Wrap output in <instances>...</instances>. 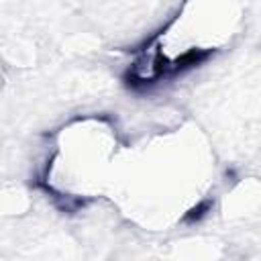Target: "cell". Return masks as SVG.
<instances>
[{
    "mask_svg": "<svg viewBox=\"0 0 261 261\" xmlns=\"http://www.w3.org/2000/svg\"><path fill=\"white\" fill-rule=\"evenodd\" d=\"M239 22L234 0H188L133 67L139 82L173 75L218 51Z\"/></svg>",
    "mask_w": 261,
    "mask_h": 261,
    "instance_id": "1",
    "label": "cell"
},
{
    "mask_svg": "<svg viewBox=\"0 0 261 261\" xmlns=\"http://www.w3.org/2000/svg\"><path fill=\"white\" fill-rule=\"evenodd\" d=\"M116 139L96 118L63 128L59 145L47 165V190L61 198H92L100 192L114 155Z\"/></svg>",
    "mask_w": 261,
    "mask_h": 261,
    "instance_id": "2",
    "label": "cell"
}]
</instances>
